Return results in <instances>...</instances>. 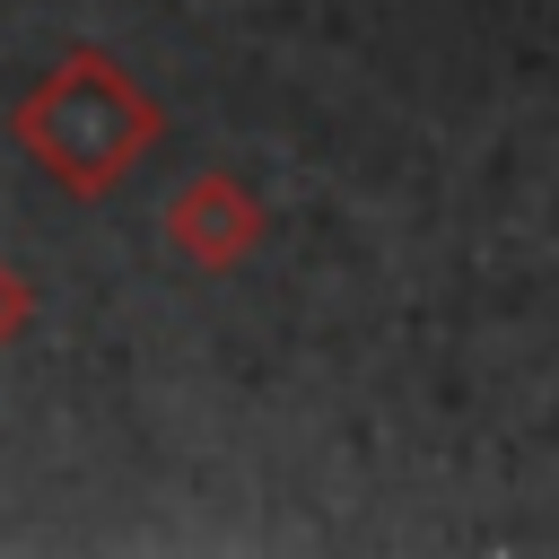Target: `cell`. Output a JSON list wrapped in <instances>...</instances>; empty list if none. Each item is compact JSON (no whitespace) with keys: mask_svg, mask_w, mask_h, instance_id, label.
<instances>
[{"mask_svg":"<svg viewBox=\"0 0 559 559\" xmlns=\"http://www.w3.org/2000/svg\"><path fill=\"white\" fill-rule=\"evenodd\" d=\"M9 140L26 148V166H35L52 192L105 201V192L166 140V105H157L105 44H70L44 79L17 87Z\"/></svg>","mask_w":559,"mask_h":559,"instance_id":"cell-1","label":"cell"},{"mask_svg":"<svg viewBox=\"0 0 559 559\" xmlns=\"http://www.w3.org/2000/svg\"><path fill=\"white\" fill-rule=\"evenodd\" d=\"M157 227H166V253H175L183 271H201V280H227V271H245V262L262 253V236H271V210H262V192H253L245 175H227V166H201V175H183V183L166 192Z\"/></svg>","mask_w":559,"mask_h":559,"instance_id":"cell-2","label":"cell"},{"mask_svg":"<svg viewBox=\"0 0 559 559\" xmlns=\"http://www.w3.org/2000/svg\"><path fill=\"white\" fill-rule=\"evenodd\" d=\"M26 332H35V280L0 253V349H9V341H26Z\"/></svg>","mask_w":559,"mask_h":559,"instance_id":"cell-3","label":"cell"}]
</instances>
